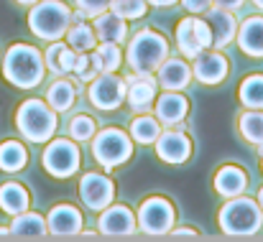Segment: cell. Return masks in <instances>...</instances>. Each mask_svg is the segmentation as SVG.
<instances>
[{
  "label": "cell",
  "mask_w": 263,
  "mask_h": 242,
  "mask_svg": "<svg viewBox=\"0 0 263 242\" xmlns=\"http://www.w3.org/2000/svg\"><path fill=\"white\" fill-rule=\"evenodd\" d=\"M46 74L44 54L31 44H13L3 56V77L8 84L18 89H33L39 87Z\"/></svg>",
  "instance_id": "1"
},
{
  "label": "cell",
  "mask_w": 263,
  "mask_h": 242,
  "mask_svg": "<svg viewBox=\"0 0 263 242\" xmlns=\"http://www.w3.org/2000/svg\"><path fill=\"white\" fill-rule=\"evenodd\" d=\"M15 128L28 143H49L59 128V112L51 110L49 102H41L36 97L23 99L15 110Z\"/></svg>",
  "instance_id": "2"
},
{
  "label": "cell",
  "mask_w": 263,
  "mask_h": 242,
  "mask_svg": "<svg viewBox=\"0 0 263 242\" xmlns=\"http://www.w3.org/2000/svg\"><path fill=\"white\" fill-rule=\"evenodd\" d=\"M166 56H169V41L154 28H141L130 38L125 51V62L130 72L138 74H156V69L164 64Z\"/></svg>",
  "instance_id": "3"
},
{
  "label": "cell",
  "mask_w": 263,
  "mask_h": 242,
  "mask_svg": "<svg viewBox=\"0 0 263 242\" xmlns=\"http://www.w3.org/2000/svg\"><path fill=\"white\" fill-rule=\"evenodd\" d=\"M217 225L228 237H253L263 227V209L248 196H233L217 214Z\"/></svg>",
  "instance_id": "4"
},
{
  "label": "cell",
  "mask_w": 263,
  "mask_h": 242,
  "mask_svg": "<svg viewBox=\"0 0 263 242\" xmlns=\"http://www.w3.org/2000/svg\"><path fill=\"white\" fill-rule=\"evenodd\" d=\"M74 15L62 0H39L28 10V28L41 41H59L72 26Z\"/></svg>",
  "instance_id": "5"
},
{
  "label": "cell",
  "mask_w": 263,
  "mask_h": 242,
  "mask_svg": "<svg viewBox=\"0 0 263 242\" xmlns=\"http://www.w3.org/2000/svg\"><path fill=\"white\" fill-rule=\"evenodd\" d=\"M133 156V138L118 128H102L92 135V158L105 171L130 161Z\"/></svg>",
  "instance_id": "6"
},
{
  "label": "cell",
  "mask_w": 263,
  "mask_h": 242,
  "mask_svg": "<svg viewBox=\"0 0 263 242\" xmlns=\"http://www.w3.org/2000/svg\"><path fill=\"white\" fill-rule=\"evenodd\" d=\"M41 163H44V171L54 178H72L77 171H80V163H82V153H80V146L69 138H51L41 153Z\"/></svg>",
  "instance_id": "7"
},
{
  "label": "cell",
  "mask_w": 263,
  "mask_h": 242,
  "mask_svg": "<svg viewBox=\"0 0 263 242\" xmlns=\"http://www.w3.org/2000/svg\"><path fill=\"white\" fill-rule=\"evenodd\" d=\"M138 230L148 237H164L174 230L176 212L174 204L164 196H148L138 207Z\"/></svg>",
  "instance_id": "8"
},
{
  "label": "cell",
  "mask_w": 263,
  "mask_h": 242,
  "mask_svg": "<svg viewBox=\"0 0 263 242\" xmlns=\"http://www.w3.org/2000/svg\"><path fill=\"white\" fill-rule=\"evenodd\" d=\"M87 97L95 110L112 112L125 102V79L118 77L115 72H102L89 82Z\"/></svg>",
  "instance_id": "9"
},
{
  "label": "cell",
  "mask_w": 263,
  "mask_h": 242,
  "mask_svg": "<svg viewBox=\"0 0 263 242\" xmlns=\"http://www.w3.org/2000/svg\"><path fill=\"white\" fill-rule=\"evenodd\" d=\"M80 196H82V201H85L87 209L102 212L115 199V184H112L110 176L97 173V171H89V173H85L80 178Z\"/></svg>",
  "instance_id": "10"
},
{
  "label": "cell",
  "mask_w": 263,
  "mask_h": 242,
  "mask_svg": "<svg viewBox=\"0 0 263 242\" xmlns=\"http://www.w3.org/2000/svg\"><path fill=\"white\" fill-rule=\"evenodd\" d=\"M156 92H159V82L154 79V74H138L130 72L125 77V99L130 105V110L138 112H148L156 102Z\"/></svg>",
  "instance_id": "11"
},
{
  "label": "cell",
  "mask_w": 263,
  "mask_h": 242,
  "mask_svg": "<svg viewBox=\"0 0 263 242\" xmlns=\"http://www.w3.org/2000/svg\"><path fill=\"white\" fill-rule=\"evenodd\" d=\"M97 230L105 235V237H130L136 230H138V219L136 214L123 207V204H110L100 212V219H97Z\"/></svg>",
  "instance_id": "12"
},
{
  "label": "cell",
  "mask_w": 263,
  "mask_h": 242,
  "mask_svg": "<svg viewBox=\"0 0 263 242\" xmlns=\"http://www.w3.org/2000/svg\"><path fill=\"white\" fill-rule=\"evenodd\" d=\"M228 74H230V64H228V59L220 51L204 49L202 54H197L192 59V77L199 82V84L215 87V84L228 79Z\"/></svg>",
  "instance_id": "13"
},
{
  "label": "cell",
  "mask_w": 263,
  "mask_h": 242,
  "mask_svg": "<svg viewBox=\"0 0 263 242\" xmlns=\"http://www.w3.org/2000/svg\"><path fill=\"white\" fill-rule=\"evenodd\" d=\"M156 156L169 166H181L192 158V140L181 130H161L156 138Z\"/></svg>",
  "instance_id": "14"
},
{
  "label": "cell",
  "mask_w": 263,
  "mask_h": 242,
  "mask_svg": "<svg viewBox=\"0 0 263 242\" xmlns=\"http://www.w3.org/2000/svg\"><path fill=\"white\" fill-rule=\"evenodd\" d=\"M82 212L72 204H57L51 207L46 217V230L54 237H77L82 235Z\"/></svg>",
  "instance_id": "15"
},
{
  "label": "cell",
  "mask_w": 263,
  "mask_h": 242,
  "mask_svg": "<svg viewBox=\"0 0 263 242\" xmlns=\"http://www.w3.org/2000/svg\"><path fill=\"white\" fill-rule=\"evenodd\" d=\"M154 115L161 125H169L174 128L184 123V117L189 115V99L181 94V92H174V89H166L164 94H159V99L154 102Z\"/></svg>",
  "instance_id": "16"
},
{
  "label": "cell",
  "mask_w": 263,
  "mask_h": 242,
  "mask_svg": "<svg viewBox=\"0 0 263 242\" xmlns=\"http://www.w3.org/2000/svg\"><path fill=\"white\" fill-rule=\"evenodd\" d=\"M207 23L212 28V49H225L228 44H233V38L238 33V21H235L233 10L212 5L207 10Z\"/></svg>",
  "instance_id": "17"
},
{
  "label": "cell",
  "mask_w": 263,
  "mask_h": 242,
  "mask_svg": "<svg viewBox=\"0 0 263 242\" xmlns=\"http://www.w3.org/2000/svg\"><path fill=\"white\" fill-rule=\"evenodd\" d=\"M238 49L251 56V59H263V18L261 15H251L240 23L238 33Z\"/></svg>",
  "instance_id": "18"
},
{
  "label": "cell",
  "mask_w": 263,
  "mask_h": 242,
  "mask_svg": "<svg viewBox=\"0 0 263 242\" xmlns=\"http://www.w3.org/2000/svg\"><path fill=\"white\" fill-rule=\"evenodd\" d=\"M156 74H159V79H156L159 87L181 92V89H186L189 82H192V67H189L184 59H179V56H166L164 64L156 69Z\"/></svg>",
  "instance_id": "19"
},
{
  "label": "cell",
  "mask_w": 263,
  "mask_h": 242,
  "mask_svg": "<svg viewBox=\"0 0 263 242\" xmlns=\"http://www.w3.org/2000/svg\"><path fill=\"white\" fill-rule=\"evenodd\" d=\"M248 186V173L235 166V163H228V166H220V171L215 173V191L222 196V199H233V196H240Z\"/></svg>",
  "instance_id": "20"
},
{
  "label": "cell",
  "mask_w": 263,
  "mask_h": 242,
  "mask_svg": "<svg viewBox=\"0 0 263 242\" xmlns=\"http://www.w3.org/2000/svg\"><path fill=\"white\" fill-rule=\"evenodd\" d=\"M92 28H95V36H97L100 41L123 44V41L128 38V23H125L120 15H115L110 8H107L105 13H100V15L92 18Z\"/></svg>",
  "instance_id": "21"
},
{
  "label": "cell",
  "mask_w": 263,
  "mask_h": 242,
  "mask_svg": "<svg viewBox=\"0 0 263 242\" xmlns=\"http://www.w3.org/2000/svg\"><path fill=\"white\" fill-rule=\"evenodd\" d=\"M74 62H77V51L69 49V44H62V41H51V46L44 54L46 69L54 72L57 77H64V74L74 72Z\"/></svg>",
  "instance_id": "22"
},
{
  "label": "cell",
  "mask_w": 263,
  "mask_h": 242,
  "mask_svg": "<svg viewBox=\"0 0 263 242\" xmlns=\"http://www.w3.org/2000/svg\"><path fill=\"white\" fill-rule=\"evenodd\" d=\"M28 207H31V194H28V189H26L23 184H18V181H5V184L0 186V212L15 217V214L26 212Z\"/></svg>",
  "instance_id": "23"
},
{
  "label": "cell",
  "mask_w": 263,
  "mask_h": 242,
  "mask_svg": "<svg viewBox=\"0 0 263 242\" xmlns=\"http://www.w3.org/2000/svg\"><path fill=\"white\" fill-rule=\"evenodd\" d=\"M123 64V54H120V44H110L102 41L89 51V67L102 74V72H118V67Z\"/></svg>",
  "instance_id": "24"
},
{
  "label": "cell",
  "mask_w": 263,
  "mask_h": 242,
  "mask_svg": "<svg viewBox=\"0 0 263 242\" xmlns=\"http://www.w3.org/2000/svg\"><path fill=\"white\" fill-rule=\"evenodd\" d=\"M10 237H46L49 235V230H46V219L41 217V214H36V212H21V214H15L13 217V222H10Z\"/></svg>",
  "instance_id": "25"
},
{
  "label": "cell",
  "mask_w": 263,
  "mask_h": 242,
  "mask_svg": "<svg viewBox=\"0 0 263 242\" xmlns=\"http://www.w3.org/2000/svg\"><path fill=\"white\" fill-rule=\"evenodd\" d=\"M28 163V151L21 140H3L0 143V171L18 173Z\"/></svg>",
  "instance_id": "26"
},
{
  "label": "cell",
  "mask_w": 263,
  "mask_h": 242,
  "mask_svg": "<svg viewBox=\"0 0 263 242\" xmlns=\"http://www.w3.org/2000/svg\"><path fill=\"white\" fill-rule=\"evenodd\" d=\"M161 123L156 120V115H146V112H138L130 123V138L141 146H151L156 143L159 133H161Z\"/></svg>",
  "instance_id": "27"
},
{
  "label": "cell",
  "mask_w": 263,
  "mask_h": 242,
  "mask_svg": "<svg viewBox=\"0 0 263 242\" xmlns=\"http://www.w3.org/2000/svg\"><path fill=\"white\" fill-rule=\"evenodd\" d=\"M74 99H77V89H74V84L69 79H62L59 77V79L51 82V87L46 89V102L57 112H67L74 105Z\"/></svg>",
  "instance_id": "28"
},
{
  "label": "cell",
  "mask_w": 263,
  "mask_h": 242,
  "mask_svg": "<svg viewBox=\"0 0 263 242\" xmlns=\"http://www.w3.org/2000/svg\"><path fill=\"white\" fill-rule=\"evenodd\" d=\"M238 128H240V135L251 146H256L258 151H263V110H251L248 107L246 112H240Z\"/></svg>",
  "instance_id": "29"
},
{
  "label": "cell",
  "mask_w": 263,
  "mask_h": 242,
  "mask_svg": "<svg viewBox=\"0 0 263 242\" xmlns=\"http://www.w3.org/2000/svg\"><path fill=\"white\" fill-rule=\"evenodd\" d=\"M67 44H69V49H74L77 54L80 51H92L95 46H97V36H95V28L85 23L82 18H77V21H72V26L67 28Z\"/></svg>",
  "instance_id": "30"
},
{
  "label": "cell",
  "mask_w": 263,
  "mask_h": 242,
  "mask_svg": "<svg viewBox=\"0 0 263 242\" xmlns=\"http://www.w3.org/2000/svg\"><path fill=\"white\" fill-rule=\"evenodd\" d=\"M176 46H179L184 59H194L197 54L204 51L199 46V41H197V33H194V18H181L179 21V26H176Z\"/></svg>",
  "instance_id": "31"
},
{
  "label": "cell",
  "mask_w": 263,
  "mask_h": 242,
  "mask_svg": "<svg viewBox=\"0 0 263 242\" xmlns=\"http://www.w3.org/2000/svg\"><path fill=\"white\" fill-rule=\"evenodd\" d=\"M238 97L246 107L251 110H263V74H251L240 82Z\"/></svg>",
  "instance_id": "32"
},
{
  "label": "cell",
  "mask_w": 263,
  "mask_h": 242,
  "mask_svg": "<svg viewBox=\"0 0 263 242\" xmlns=\"http://www.w3.org/2000/svg\"><path fill=\"white\" fill-rule=\"evenodd\" d=\"M110 10L123 21H138L148 10V0H110Z\"/></svg>",
  "instance_id": "33"
},
{
  "label": "cell",
  "mask_w": 263,
  "mask_h": 242,
  "mask_svg": "<svg viewBox=\"0 0 263 242\" xmlns=\"http://www.w3.org/2000/svg\"><path fill=\"white\" fill-rule=\"evenodd\" d=\"M95 133H97V123L89 115H74L69 120V135H72V140L85 143V140H92Z\"/></svg>",
  "instance_id": "34"
},
{
  "label": "cell",
  "mask_w": 263,
  "mask_h": 242,
  "mask_svg": "<svg viewBox=\"0 0 263 242\" xmlns=\"http://www.w3.org/2000/svg\"><path fill=\"white\" fill-rule=\"evenodd\" d=\"M74 3H77L80 13L87 15V18H95V15H100L110 8V0H74Z\"/></svg>",
  "instance_id": "35"
},
{
  "label": "cell",
  "mask_w": 263,
  "mask_h": 242,
  "mask_svg": "<svg viewBox=\"0 0 263 242\" xmlns=\"http://www.w3.org/2000/svg\"><path fill=\"white\" fill-rule=\"evenodd\" d=\"M194 33H197V41L202 49H212V28L207 21L202 18H194Z\"/></svg>",
  "instance_id": "36"
},
{
  "label": "cell",
  "mask_w": 263,
  "mask_h": 242,
  "mask_svg": "<svg viewBox=\"0 0 263 242\" xmlns=\"http://www.w3.org/2000/svg\"><path fill=\"white\" fill-rule=\"evenodd\" d=\"M181 5H184L189 13L202 15V13H207V10L212 8V0H181Z\"/></svg>",
  "instance_id": "37"
},
{
  "label": "cell",
  "mask_w": 263,
  "mask_h": 242,
  "mask_svg": "<svg viewBox=\"0 0 263 242\" xmlns=\"http://www.w3.org/2000/svg\"><path fill=\"white\" fill-rule=\"evenodd\" d=\"M215 8H225V10H240L246 5V0H212Z\"/></svg>",
  "instance_id": "38"
},
{
  "label": "cell",
  "mask_w": 263,
  "mask_h": 242,
  "mask_svg": "<svg viewBox=\"0 0 263 242\" xmlns=\"http://www.w3.org/2000/svg\"><path fill=\"white\" fill-rule=\"evenodd\" d=\"M169 235L176 237V240H179V237H186V240H197V237H199V232H194V230H172Z\"/></svg>",
  "instance_id": "39"
},
{
  "label": "cell",
  "mask_w": 263,
  "mask_h": 242,
  "mask_svg": "<svg viewBox=\"0 0 263 242\" xmlns=\"http://www.w3.org/2000/svg\"><path fill=\"white\" fill-rule=\"evenodd\" d=\"M174 3H179V0H148V5H156V8H169Z\"/></svg>",
  "instance_id": "40"
},
{
  "label": "cell",
  "mask_w": 263,
  "mask_h": 242,
  "mask_svg": "<svg viewBox=\"0 0 263 242\" xmlns=\"http://www.w3.org/2000/svg\"><path fill=\"white\" fill-rule=\"evenodd\" d=\"M15 3H18V5H26V8H31V5H33V3H39V0H15Z\"/></svg>",
  "instance_id": "41"
},
{
  "label": "cell",
  "mask_w": 263,
  "mask_h": 242,
  "mask_svg": "<svg viewBox=\"0 0 263 242\" xmlns=\"http://www.w3.org/2000/svg\"><path fill=\"white\" fill-rule=\"evenodd\" d=\"M0 237H10V230H5V227H0Z\"/></svg>",
  "instance_id": "42"
},
{
  "label": "cell",
  "mask_w": 263,
  "mask_h": 242,
  "mask_svg": "<svg viewBox=\"0 0 263 242\" xmlns=\"http://www.w3.org/2000/svg\"><path fill=\"white\" fill-rule=\"evenodd\" d=\"M258 204H261V209H263V186H261V191H258Z\"/></svg>",
  "instance_id": "43"
},
{
  "label": "cell",
  "mask_w": 263,
  "mask_h": 242,
  "mask_svg": "<svg viewBox=\"0 0 263 242\" xmlns=\"http://www.w3.org/2000/svg\"><path fill=\"white\" fill-rule=\"evenodd\" d=\"M253 3H256V8H261L263 10V0H253Z\"/></svg>",
  "instance_id": "44"
},
{
  "label": "cell",
  "mask_w": 263,
  "mask_h": 242,
  "mask_svg": "<svg viewBox=\"0 0 263 242\" xmlns=\"http://www.w3.org/2000/svg\"><path fill=\"white\" fill-rule=\"evenodd\" d=\"M261 153H263V151H261Z\"/></svg>",
  "instance_id": "45"
}]
</instances>
